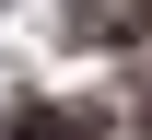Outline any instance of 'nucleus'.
Segmentation results:
<instances>
[{"label": "nucleus", "mask_w": 152, "mask_h": 140, "mask_svg": "<svg viewBox=\"0 0 152 140\" xmlns=\"http://www.w3.org/2000/svg\"><path fill=\"white\" fill-rule=\"evenodd\" d=\"M140 12H152V0H70V35L117 47V35H140Z\"/></svg>", "instance_id": "nucleus-1"}]
</instances>
